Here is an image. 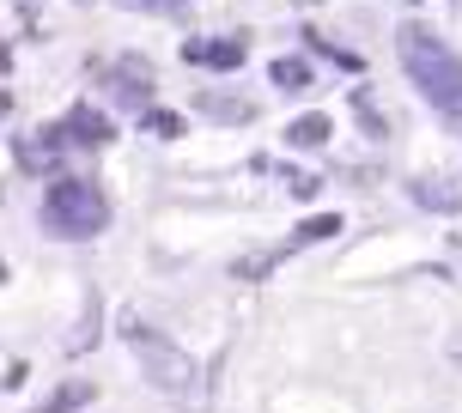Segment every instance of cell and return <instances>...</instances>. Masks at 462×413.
<instances>
[{"mask_svg": "<svg viewBox=\"0 0 462 413\" xmlns=\"http://www.w3.org/2000/svg\"><path fill=\"white\" fill-rule=\"evenodd\" d=\"M395 49H402V68H408V79L420 86V97H426L450 128H462V55L444 43V37H432L426 24H402V31H395Z\"/></svg>", "mask_w": 462, "mask_h": 413, "instance_id": "cell-1", "label": "cell"}, {"mask_svg": "<svg viewBox=\"0 0 462 413\" xmlns=\"http://www.w3.org/2000/svg\"><path fill=\"white\" fill-rule=\"evenodd\" d=\"M110 225V201L97 195L86 177H61V183L43 195V231L61 237V243H86Z\"/></svg>", "mask_w": 462, "mask_h": 413, "instance_id": "cell-2", "label": "cell"}, {"mask_svg": "<svg viewBox=\"0 0 462 413\" xmlns=\"http://www.w3.org/2000/svg\"><path fill=\"white\" fill-rule=\"evenodd\" d=\"M128 341L140 346V365L152 371V383H159V390H177V401H183V408H201V401H195V371H189V359L164 341V335H152V328L128 322Z\"/></svg>", "mask_w": 462, "mask_h": 413, "instance_id": "cell-3", "label": "cell"}, {"mask_svg": "<svg viewBox=\"0 0 462 413\" xmlns=\"http://www.w3.org/2000/svg\"><path fill=\"white\" fill-rule=\"evenodd\" d=\"M414 201H426V206H439V213H457L462 206V177H426V183H414Z\"/></svg>", "mask_w": 462, "mask_h": 413, "instance_id": "cell-4", "label": "cell"}, {"mask_svg": "<svg viewBox=\"0 0 462 413\" xmlns=\"http://www.w3.org/2000/svg\"><path fill=\"white\" fill-rule=\"evenodd\" d=\"M195 61H201V68H237V43H208V49H195Z\"/></svg>", "mask_w": 462, "mask_h": 413, "instance_id": "cell-5", "label": "cell"}, {"mask_svg": "<svg viewBox=\"0 0 462 413\" xmlns=\"http://www.w3.org/2000/svg\"><path fill=\"white\" fill-rule=\"evenodd\" d=\"M292 140H299V146H323L328 122H323V115H304V122H292Z\"/></svg>", "mask_w": 462, "mask_h": 413, "instance_id": "cell-6", "label": "cell"}, {"mask_svg": "<svg viewBox=\"0 0 462 413\" xmlns=\"http://www.w3.org/2000/svg\"><path fill=\"white\" fill-rule=\"evenodd\" d=\"M274 79H280V86H292V92H299L304 79H310V68H299V61H274Z\"/></svg>", "mask_w": 462, "mask_h": 413, "instance_id": "cell-7", "label": "cell"}, {"mask_svg": "<svg viewBox=\"0 0 462 413\" xmlns=\"http://www.w3.org/2000/svg\"><path fill=\"white\" fill-rule=\"evenodd\" d=\"M86 395H92V390H86V383H73V390H61V395H55V401H49L43 413H68V408H79Z\"/></svg>", "mask_w": 462, "mask_h": 413, "instance_id": "cell-8", "label": "cell"}, {"mask_svg": "<svg viewBox=\"0 0 462 413\" xmlns=\"http://www.w3.org/2000/svg\"><path fill=\"white\" fill-rule=\"evenodd\" d=\"M335 231V219H310V225H299V243H310V237H328Z\"/></svg>", "mask_w": 462, "mask_h": 413, "instance_id": "cell-9", "label": "cell"}, {"mask_svg": "<svg viewBox=\"0 0 462 413\" xmlns=\"http://www.w3.org/2000/svg\"><path fill=\"white\" fill-rule=\"evenodd\" d=\"M152 6H171V13H177V0H152Z\"/></svg>", "mask_w": 462, "mask_h": 413, "instance_id": "cell-10", "label": "cell"}]
</instances>
